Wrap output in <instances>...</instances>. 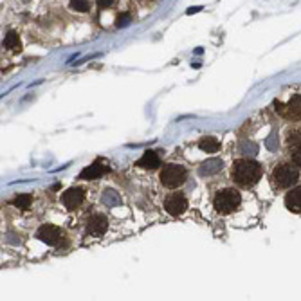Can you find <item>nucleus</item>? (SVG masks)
I'll return each instance as SVG.
<instances>
[{
  "instance_id": "nucleus-21",
  "label": "nucleus",
  "mask_w": 301,
  "mask_h": 301,
  "mask_svg": "<svg viewBox=\"0 0 301 301\" xmlns=\"http://www.w3.org/2000/svg\"><path fill=\"white\" fill-rule=\"evenodd\" d=\"M197 11H200V7H193V9H189V11H188V14H191V13H197Z\"/></svg>"
},
{
  "instance_id": "nucleus-19",
  "label": "nucleus",
  "mask_w": 301,
  "mask_h": 301,
  "mask_svg": "<svg viewBox=\"0 0 301 301\" xmlns=\"http://www.w3.org/2000/svg\"><path fill=\"white\" fill-rule=\"evenodd\" d=\"M130 22H132V16H130L128 13H121L118 16V22H116V25H118V27H127Z\"/></svg>"
},
{
  "instance_id": "nucleus-1",
  "label": "nucleus",
  "mask_w": 301,
  "mask_h": 301,
  "mask_svg": "<svg viewBox=\"0 0 301 301\" xmlns=\"http://www.w3.org/2000/svg\"><path fill=\"white\" fill-rule=\"evenodd\" d=\"M264 166L254 159H236L231 166V180L236 188L251 189L262 180Z\"/></svg>"
},
{
  "instance_id": "nucleus-9",
  "label": "nucleus",
  "mask_w": 301,
  "mask_h": 301,
  "mask_svg": "<svg viewBox=\"0 0 301 301\" xmlns=\"http://www.w3.org/2000/svg\"><path fill=\"white\" fill-rule=\"evenodd\" d=\"M85 200V191L81 188H69L63 195H61V204L67 209H78Z\"/></svg>"
},
{
  "instance_id": "nucleus-2",
  "label": "nucleus",
  "mask_w": 301,
  "mask_h": 301,
  "mask_svg": "<svg viewBox=\"0 0 301 301\" xmlns=\"http://www.w3.org/2000/svg\"><path fill=\"white\" fill-rule=\"evenodd\" d=\"M300 180V168L292 164L291 160L285 162H278L271 171V184L276 191H285L296 186V182Z\"/></svg>"
},
{
  "instance_id": "nucleus-14",
  "label": "nucleus",
  "mask_w": 301,
  "mask_h": 301,
  "mask_svg": "<svg viewBox=\"0 0 301 301\" xmlns=\"http://www.w3.org/2000/svg\"><path fill=\"white\" fill-rule=\"evenodd\" d=\"M289 159H291V162L296 168L301 169V143H298V145H292L291 146V151H289Z\"/></svg>"
},
{
  "instance_id": "nucleus-16",
  "label": "nucleus",
  "mask_w": 301,
  "mask_h": 301,
  "mask_svg": "<svg viewBox=\"0 0 301 301\" xmlns=\"http://www.w3.org/2000/svg\"><path fill=\"white\" fill-rule=\"evenodd\" d=\"M31 202H33V197H31V195H18V197L13 200L14 206L20 207V209H27V207L31 206Z\"/></svg>"
},
{
  "instance_id": "nucleus-8",
  "label": "nucleus",
  "mask_w": 301,
  "mask_h": 301,
  "mask_svg": "<svg viewBox=\"0 0 301 301\" xmlns=\"http://www.w3.org/2000/svg\"><path fill=\"white\" fill-rule=\"evenodd\" d=\"M36 236L43 242V244L54 245V247H56V245H60L61 238H63V233H61L60 227L52 226V224H43V226L38 229Z\"/></svg>"
},
{
  "instance_id": "nucleus-7",
  "label": "nucleus",
  "mask_w": 301,
  "mask_h": 301,
  "mask_svg": "<svg viewBox=\"0 0 301 301\" xmlns=\"http://www.w3.org/2000/svg\"><path fill=\"white\" fill-rule=\"evenodd\" d=\"M85 229H87V233L90 236H103L109 231V218L105 217L103 213H92L87 218Z\"/></svg>"
},
{
  "instance_id": "nucleus-15",
  "label": "nucleus",
  "mask_w": 301,
  "mask_h": 301,
  "mask_svg": "<svg viewBox=\"0 0 301 301\" xmlns=\"http://www.w3.org/2000/svg\"><path fill=\"white\" fill-rule=\"evenodd\" d=\"M4 47L9 49V51H14V49H20V40H18V34L14 31H9L7 36L4 38Z\"/></svg>"
},
{
  "instance_id": "nucleus-12",
  "label": "nucleus",
  "mask_w": 301,
  "mask_h": 301,
  "mask_svg": "<svg viewBox=\"0 0 301 301\" xmlns=\"http://www.w3.org/2000/svg\"><path fill=\"white\" fill-rule=\"evenodd\" d=\"M198 148L202 151H206V153H217V151L220 150V141L213 136L202 137V139L198 141Z\"/></svg>"
},
{
  "instance_id": "nucleus-18",
  "label": "nucleus",
  "mask_w": 301,
  "mask_h": 301,
  "mask_svg": "<svg viewBox=\"0 0 301 301\" xmlns=\"http://www.w3.org/2000/svg\"><path fill=\"white\" fill-rule=\"evenodd\" d=\"M90 7L89 0H71V9L78 11V13H87Z\"/></svg>"
},
{
  "instance_id": "nucleus-22",
  "label": "nucleus",
  "mask_w": 301,
  "mask_h": 301,
  "mask_svg": "<svg viewBox=\"0 0 301 301\" xmlns=\"http://www.w3.org/2000/svg\"><path fill=\"white\" fill-rule=\"evenodd\" d=\"M24 2H29V0H24Z\"/></svg>"
},
{
  "instance_id": "nucleus-5",
  "label": "nucleus",
  "mask_w": 301,
  "mask_h": 301,
  "mask_svg": "<svg viewBox=\"0 0 301 301\" xmlns=\"http://www.w3.org/2000/svg\"><path fill=\"white\" fill-rule=\"evenodd\" d=\"M274 109L282 118L289 119V121H300L301 119V94L292 96V99L287 105H283L282 101H274Z\"/></svg>"
},
{
  "instance_id": "nucleus-3",
  "label": "nucleus",
  "mask_w": 301,
  "mask_h": 301,
  "mask_svg": "<svg viewBox=\"0 0 301 301\" xmlns=\"http://www.w3.org/2000/svg\"><path fill=\"white\" fill-rule=\"evenodd\" d=\"M242 204V195L236 188H222L213 197V207L220 215H231L235 213Z\"/></svg>"
},
{
  "instance_id": "nucleus-13",
  "label": "nucleus",
  "mask_w": 301,
  "mask_h": 301,
  "mask_svg": "<svg viewBox=\"0 0 301 301\" xmlns=\"http://www.w3.org/2000/svg\"><path fill=\"white\" fill-rule=\"evenodd\" d=\"M107 171H109L107 166H101L99 162H94L92 166H87L80 173V177L81 179H96V177H101V175L107 173Z\"/></svg>"
},
{
  "instance_id": "nucleus-20",
  "label": "nucleus",
  "mask_w": 301,
  "mask_h": 301,
  "mask_svg": "<svg viewBox=\"0 0 301 301\" xmlns=\"http://www.w3.org/2000/svg\"><path fill=\"white\" fill-rule=\"evenodd\" d=\"M96 2H98V5L101 7V9H107V7H110L116 0H96Z\"/></svg>"
},
{
  "instance_id": "nucleus-4",
  "label": "nucleus",
  "mask_w": 301,
  "mask_h": 301,
  "mask_svg": "<svg viewBox=\"0 0 301 301\" xmlns=\"http://www.w3.org/2000/svg\"><path fill=\"white\" fill-rule=\"evenodd\" d=\"M159 180L160 184L168 189H177L188 180V169L182 164H175V162H168L160 168L159 171Z\"/></svg>"
},
{
  "instance_id": "nucleus-6",
  "label": "nucleus",
  "mask_w": 301,
  "mask_h": 301,
  "mask_svg": "<svg viewBox=\"0 0 301 301\" xmlns=\"http://www.w3.org/2000/svg\"><path fill=\"white\" fill-rule=\"evenodd\" d=\"M164 209L171 217H180V215L188 211V198L180 191L169 193L168 197L164 198Z\"/></svg>"
},
{
  "instance_id": "nucleus-17",
  "label": "nucleus",
  "mask_w": 301,
  "mask_h": 301,
  "mask_svg": "<svg viewBox=\"0 0 301 301\" xmlns=\"http://www.w3.org/2000/svg\"><path fill=\"white\" fill-rule=\"evenodd\" d=\"M222 168V160H207V162H204L202 168H200V173L206 175L209 173V171H217V169Z\"/></svg>"
},
{
  "instance_id": "nucleus-11",
  "label": "nucleus",
  "mask_w": 301,
  "mask_h": 301,
  "mask_svg": "<svg viewBox=\"0 0 301 301\" xmlns=\"http://www.w3.org/2000/svg\"><path fill=\"white\" fill-rule=\"evenodd\" d=\"M136 166L143 169H155L160 166V155L159 150H148L143 153V157L136 162Z\"/></svg>"
},
{
  "instance_id": "nucleus-10",
  "label": "nucleus",
  "mask_w": 301,
  "mask_h": 301,
  "mask_svg": "<svg viewBox=\"0 0 301 301\" xmlns=\"http://www.w3.org/2000/svg\"><path fill=\"white\" fill-rule=\"evenodd\" d=\"M285 207L291 213L301 215V184L287 191V195H285Z\"/></svg>"
}]
</instances>
